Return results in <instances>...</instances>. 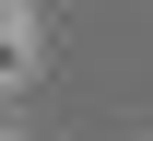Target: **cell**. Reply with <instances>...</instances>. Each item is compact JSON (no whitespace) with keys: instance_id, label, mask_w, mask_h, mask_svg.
<instances>
[{"instance_id":"6da1fadb","label":"cell","mask_w":153,"mask_h":141,"mask_svg":"<svg viewBox=\"0 0 153 141\" xmlns=\"http://www.w3.org/2000/svg\"><path fill=\"white\" fill-rule=\"evenodd\" d=\"M0 59H12V0H0Z\"/></svg>"}]
</instances>
